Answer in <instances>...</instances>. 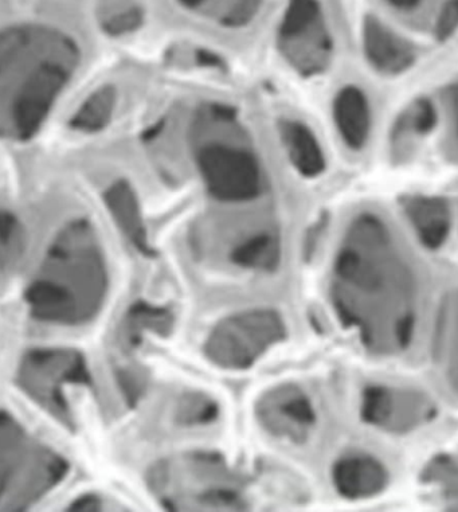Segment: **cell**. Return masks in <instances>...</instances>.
I'll return each mask as SVG.
<instances>
[{"label":"cell","mask_w":458,"mask_h":512,"mask_svg":"<svg viewBox=\"0 0 458 512\" xmlns=\"http://www.w3.org/2000/svg\"><path fill=\"white\" fill-rule=\"evenodd\" d=\"M103 250L85 222L66 229L23 291L30 319L43 326L76 328L93 322L108 293Z\"/></svg>","instance_id":"6da1fadb"},{"label":"cell","mask_w":458,"mask_h":512,"mask_svg":"<svg viewBox=\"0 0 458 512\" xmlns=\"http://www.w3.org/2000/svg\"><path fill=\"white\" fill-rule=\"evenodd\" d=\"M191 154L199 179L215 201L238 205L264 194L266 178L260 155L232 109L215 105L198 113Z\"/></svg>","instance_id":"7a4b0ae2"},{"label":"cell","mask_w":458,"mask_h":512,"mask_svg":"<svg viewBox=\"0 0 458 512\" xmlns=\"http://www.w3.org/2000/svg\"><path fill=\"white\" fill-rule=\"evenodd\" d=\"M69 461L0 406V511H22L56 491Z\"/></svg>","instance_id":"3957f363"},{"label":"cell","mask_w":458,"mask_h":512,"mask_svg":"<svg viewBox=\"0 0 458 512\" xmlns=\"http://www.w3.org/2000/svg\"><path fill=\"white\" fill-rule=\"evenodd\" d=\"M19 390L54 420L73 428L70 392L92 383L88 363L80 351L61 346L31 347L23 353L15 373Z\"/></svg>","instance_id":"277c9868"},{"label":"cell","mask_w":458,"mask_h":512,"mask_svg":"<svg viewBox=\"0 0 458 512\" xmlns=\"http://www.w3.org/2000/svg\"><path fill=\"white\" fill-rule=\"evenodd\" d=\"M287 335L284 320L276 311L254 310L230 316L211 331L205 353L214 365L227 370L252 367Z\"/></svg>","instance_id":"5b68a950"},{"label":"cell","mask_w":458,"mask_h":512,"mask_svg":"<svg viewBox=\"0 0 458 512\" xmlns=\"http://www.w3.org/2000/svg\"><path fill=\"white\" fill-rule=\"evenodd\" d=\"M281 56L304 77L326 72L334 60V39L317 0H291L277 34Z\"/></svg>","instance_id":"8992f818"},{"label":"cell","mask_w":458,"mask_h":512,"mask_svg":"<svg viewBox=\"0 0 458 512\" xmlns=\"http://www.w3.org/2000/svg\"><path fill=\"white\" fill-rule=\"evenodd\" d=\"M256 416L270 435L291 443H303L316 424L315 409L295 385L270 390L258 400Z\"/></svg>","instance_id":"52a82bcc"},{"label":"cell","mask_w":458,"mask_h":512,"mask_svg":"<svg viewBox=\"0 0 458 512\" xmlns=\"http://www.w3.org/2000/svg\"><path fill=\"white\" fill-rule=\"evenodd\" d=\"M362 39L366 60L385 76H398L416 62L414 46L377 18L366 19Z\"/></svg>","instance_id":"ba28073f"},{"label":"cell","mask_w":458,"mask_h":512,"mask_svg":"<svg viewBox=\"0 0 458 512\" xmlns=\"http://www.w3.org/2000/svg\"><path fill=\"white\" fill-rule=\"evenodd\" d=\"M336 131L351 151H362L369 143L373 112L366 93L355 85H346L332 103Z\"/></svg>","instance_id":"9c48e42d"},{"label":"cell","mask_w":458,"mask_h":512,"mask_svg":"<svg viewBox=\"0 0 458 512\" xmlns=\"http://www.w3.org/2000/svg\"><path fill=\"white\" fill-rule=\"evenodd\" d=\"M332 480L340 495L355 500L381 494L389 476L386 468L374 457L350 455L336 461Z\"/></svg>","instance_id":"30bf717a"},{"label":"cell","mask_w":458,"mask_h":512,"mask_svg":"<svg viewBox=\"0 0 458 512\" xmlns=\"http://www.w3.org/2000/svg\"><path fill=\"white\" fill-rule=\"evenodd\" d=\"M279 134L289 163L304 178L320 177L326 170V154L315 132L303 121L283 119Z\"/></svg>","instance_id":"8fae6325"},{"label":"cell","mask_w":458,"mask_h":512,"mask_svg":"<svg viewBox=\"0 0 458 512\" xmlns=\"http://www.w3.org/2000/svg\"><path fill=\"white\" fill-rule=\"evenodd\" d=\"M402 207L426 248L437 249L445 244L452 226V214L444 199L413 195L403 199Z\"/></svg>","instance_id":"7c38bea8"},{"label":"cell","mask_w":458,"mask_h":512,"mask_svg":"<svg viewBox=\"0 0 458 512\" xmlns=\"http://www.w3.org/2000/svg\"><path fill=\"white\" fill-rule=\"evenodd\" d=\"M108 206L124 236L143 253H150L142 207L128 183H117L108 195Z\"/></svg>","instance_id":"4fadbf2b"},{"label":"cell","mask_w":458,"mask_h":512,"mask_svg":"<svg viewBox=\"0 0 458 512\" xmlns=\"http://www.w3.org/2000/svg\"><path fill=\"white\" fill-rule=\"evenodd\" d=\"M230 260L237 267L250 271H273L281 261L280 237L270 232L246 237L234 246Z\"/></svg>","instance_id":"5bb4252c"},{"label":"cell","mask_w":458,"mask_h":512,"mask_svg":"<svg viewBox=\"0 0 458 512\" xmlns=\"http://www.w3.org/2000/svg\"><path fill=\"white\" fill-rule=\"evenodd\" d=\"M174 315L167 308L139 302L127 312L123 322V343L128 349L140 345L143 332L166 336L174 328Z\"/></svg>","instance_id":"9a60e30c"},{"label":"cell","mask_w":458,"mask_h":512,"mask_svg":"<svg viewBox=\"0 0 458 512\" xmlns=\"http://www.w3.org/2000/svg\"><path fill=\"white\" fill-rule=\"evenodd\" d=\"M437 124V109L432 101L421 99L414 101L409 108L395 121L391 143L394 150H405L406 144L425 138L434 130Z\"/></svg>","instance_id":"2e32d148"},{"label":"cell","mask_w":458,"mask_h":512,"mask_svg":"<svg viewBox=\"0 0 458 512\" xmlns=\"http://www.w3.org/2000/svg\"><path fill=\"white\" fill-rule=\"evenodd\" d=\"M389 390L371 386L363 394L362 418L373 425H385L393 412V400Z\"/></svg>","instance_id":"e0dca14e"},{"label":"cell","mask_w":458,"mask_h":512,"mask_svg":"<svg viewBox=\"0 0 458 512\" xmlns=\"http://www.w3.org/2000/svg\"><path fill=\"white\" fill-rule=\"evenodd\" d=\"M218 416V406L207 398L189 397L180 406V420L186 424H207Z\"/></svg>","instance_id":"ac0fdd59"},{"label":"cell","mask_w":458,"mask_h":512,"mask_svg":"<svg viewBox=\"0 0 458 512\" xmlns=\"http://www.w3.org/2000/svg\"><path fill=\"white\" fill-rule=\"evenodd\" d=\"M17 229L11 221L0 218V273L7 271L17 254Z\"/></svg>","instance_id":"d6986e66"},{"label":"cell","mask_w":458,"mask_h":512,"mask_svg":"<svg viewBox=\"0 0 458 512\" xmlns=\"http://www.w3.org/2000/svg\"><path fill=\"white\" fill-rule=\"evenodd\" d=\"M458 27V0L450 3L448 7L441 13L437 22L438 37H449Z\"/></svg>","instance_id":"ffe728a7"},{"label":"cell","mask_w":458,"mask_h":512,"mask_svg":"<svg viewBox=\"0 0 458 512\" xmlns=\"http://www.w3.org/2000/svg\"><path fill=\"white\" fill-rule=\"evenodd\" d=\"M103 506V502L97 495L86 494L78 496L76 500H73L70 504V510L73 511H99Z\"/></svg>","instance_id":"44dd1931"},{"label":"cell","mask_w":458,"mask_h":512,"mask_svg":"<svg viewBox=\"0 0 458 512\" xmlns=\"http://www.w3.org/2000/svg\"><path fill=\"white\" fill-rule=\"evenodd\" d=\"M180 5L186 7V9H201L202 6H205L209 0H178Z\"/></svg>","instance_id":"7402d4cb"},{"label":"cell","mask_w":458,"mask_h":512,"mask_svg":"<svg viewBox=\"0 0 458 512\" xmlns=\"http://www.w3.org/2000/svg\"><path fill=\"white\" fill-rule=\"evenodd\" d=\"M454 124H456V135L458 139V92L454 97Z\"/></svg>","instance_id":"603a6c76"}]
</instances>
